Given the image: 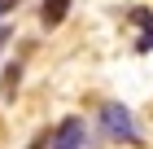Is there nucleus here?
Returning <instances> with one entry per match:
<instances>
[{
	"label": "nucleus",
	"instance_id": "6",
	"mask_svg": "<svg viewBox=\"0 0 153 149\" xmlns=\"http://www.w3.org/2000/svg\"><path fill=\"white\" fill-rule=\"evenodd\" d=\"M18 4H22V0H0V18H4V13H13Z\"/></svg>",
	"mask_w": 153,
	"mask_h": 149
},
{
	"label": "nucleus",
	"instance_id": "4",
	"mask_svg": "<svg viewBox=\"0 0 153 149\" xmlns=\"http://www.w3.org/2000/svg\"><path fill=\"white\" fill-rule=\"evenodd\" d=\"M70 13V0H44V9H39V18H44V26H61V18Z\"/></svg>",
	"mask_w": 153,
	"mask_h": 149
},
{
	"label": "nucleus",
	"instance_id": "5",
	"mask_svg": "<svg viewBox=\"0 0 153 149\" xmlns=\"http://www.w3.org/2000/svg\"><path fill=\"white\" fill-rule=\"evenodd\" d=\"M18 75H22V66H18V61H9V66H4V97H13V88H18Z\"/></svg>",
	"mask_w": 153,
	"mask_h": 149
},
{
	"label": "nucleus",
	"instance_id": "7",
	"mask_svg": "<svg viewBox=\"0 0 153 149\" xmlns=\"http://www.w3.org/2000/svg\"><path fill=\"white\" fill-rule=\"evenodd\" d=\"M4 40H9V31H0V48H4Z\"/></svg>",
	"mask_w": 153,
	"mask_h": 149
},
{
	"label": "nucleus",
	"instance_id": "1",
	"mask_svg": "<svg viewBox=\"0 0 153 149\" xmlns=\"http://www.w3.org/2000/svg\"><path fill=\"white\" fill-rule=\"evenodd\" d=\"M44 145H53V149H79V145H88V123H83V118H61V123L44 136Z\"/></svg>",
	"mask_w": 153,
	"mask_h": 149
},
{
	"label": "nucleus",
	"instance_id": "2",
	"mask_svg": "<svg viewBox=\"0 0 153 149\" xmlns=\"http://www.w3.org/2000/svg\"><path fill=\"white\" fill-rule=\"evenodd\" d=\"M101 127H105V136H118V140H136V123L123 105H105L101 110Z\"/></svg>",
	"mask_w": 153,
	"mask_h": 149
},
{
	"label": "nucleus",
	"instance_id": "3",
	"mask_svg": "<svg viewBox=\"0 0 153 149\" xmlns=\"http://www.w3.org/2000/svg\"><path fill=\"white\" fill-rule=\"evenodd\" d=\"M131 22L140 26L136 48H140V53H149V48H153V13H149V9H131Z\"/></svg>",
	"mask_w": 153,
	"mask_h": 149
}]
</instances>
